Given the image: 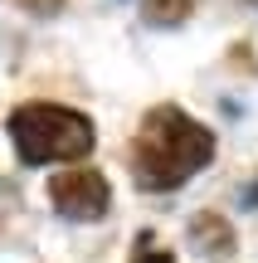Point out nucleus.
Here are the masks:
<instances>
[{"instance_id":"obj_3","label":"nucleus","mask_w":258,"mask_h":263,"mask_svg":"<svg viewBox=\"0 0 258 263\" xmlns=\"http://www.w3.org/2000/svg\"><path fill=\"white\" fill-rule=\"evenodd\" d=\"M49 200L64 219H78V224H93V219L107 215L112 205V190H107L103 171H64V176L49 180Z\"/></svg>"},{"instance_id":"obj_7","label":"nucleus","mask_w":258,"mask_h":263,"mask_svg":"<svg viewBox=\"0 0 258 263\" xmlns=\"http://www.w3.org/2000/svg\"><path fill=\"white\" fill-rule=\"evenodd\" d=\"M244 205H258V185H253V190H244Z\"/></svg>"},{"instance_id":"obj_6","label":"nucleus","mask_w":258,"mask_h":263,"mask_svg":"<svg viewBox=\"0 0 258 263\" xmlns=\"http://www.w3.org/2000/svg\"><path fill=\"white\" fill-rule=\"evenodd\" d=\"M136 263H171V254H142Z\"/></svg>"},{"instance_id":"obj_5","label":"nucleus","mask_w":258,"mask_h":263,"mask_svg":"<svg viewBox=\"0 0 258 263\" xmlns=\"http://www.w3.org/2000/svg\"><path fill=\"white\" fill-rule=\"evenodd\" d=\"M142 15H146V25L171 29V25H185L190 20V0H146Z\"/></svg>"},{"instance_id":"obj_4","label":"nucleus","mask_w":258,"mask_h":263,"mask_svg":"<svg viewBox=\"0 0 258 263\" xmlns=\"http://www.w3.org/2000/svg\"><path fill=\"white\" fill-rule=\"evenodd\" d=\"M190 244L200 249L205 258H229V254H234V234H229V224H224L220 215H195Z\"/></svg>"},{"instance_id":"obj_1","label":"nucleus","mask_w":258,"mask_h":263,"mask_svg":"<svg viewBox=\"0 0 258 263\" xmlns=\"http://www.w3.org/2000/svg\"><path fill=\"white\" fill-rule=\"evenodd\" d=\"M214 161V132L200 127L195 117H185L181 107H151L142 122V137H136V151H132V166H136V180L146 190H175L205 171Z\"/></svg>"},{"instance_id":"obj_2","label":"nucleus","mask_w":258,"mask_h":263,"mask_svg":"<svg viewBox=\"0 0 258 263\" xmlns=\"http://www.w3.org/2000/svg\"><path fill=\"white\" fill-rule=\"evenodd\" d=\"M93 122L73 107L54 103H25L10 112V141H15L25 166H54V161H78L93 151Z\"/></svg>"}]
</instances>
